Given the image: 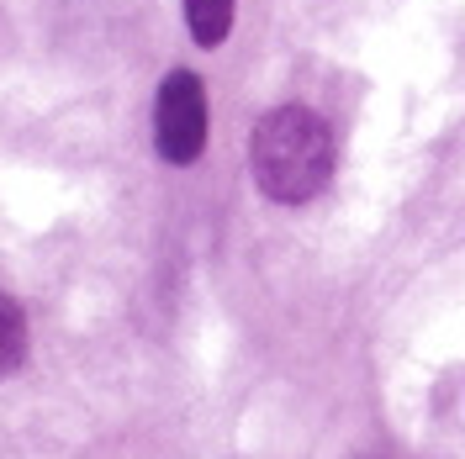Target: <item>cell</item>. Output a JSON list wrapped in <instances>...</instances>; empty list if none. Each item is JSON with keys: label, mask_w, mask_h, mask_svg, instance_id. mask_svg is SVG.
Here are the masks:
<instances>
[{"label": "cell", "mask_w": 465, "mask_h": 459, "mask_svg": "<svg viewBox=\"0 0 465 459\" xmlns=\"http://www.w3.org/2000/svg\"><path fill=\"white\" fill-rule=\"evenodd\" d=\"M153 143L170 164H196L206 148V95L202 80L191 69H174L159 85V106H153Z\"/></svg>", "instance_id": "2"}, {"label": "cell", "mask_w": 465, "mask_h": 459, "mask_svg": "<svg viewBox=\"0 0 465 459\" xmlns=\"http://www.w3.org/2000/svg\"><path fill=\"white\" fill-rule=\"evenodd\" d=\"M249 164H254V180L270 201L302 206L333 180V132L318 112L281 106L254 127Z\"/></svg>", "instance_id": "1"}, {"label": "cell", "mask_w": 465, "mask_h": 459, "mask_svg": "<svg viewBox=\"0 0 465 459\" xmlns=\"http://www.w3.org/2000/svg\"><path fill=\"white\" fill-rule=\"evenodd\" d=\"M185 27L202 48H217L232 27V0H185Z\"/></svg>", "instance_id": "3"}, {"label": "cell", "mask_w": 465, "mask_h": 459, "mask_svg": "<svg viewBox=\"0 0 465 459\" xmlns=\"http://www.w3.org/2000/svg\"><path fill=\"white\" fill-rule=\"evenodd\" d=\"M22 354H27V317H22V307L0 290V375L16 370Z\"/></svg>", "instance_id": "4"}]
</instances>
